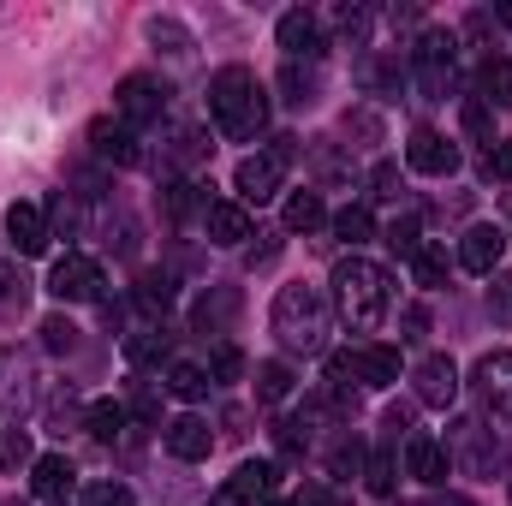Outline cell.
<instances>
[{
	"instance_id": "1",
	"label": "cell",
	"mask_w": 512,
	"mask_h": 506,
	"mask_svg": "<svg viewBox=\"0 0 512 506\" xmlns=\"http://www.w3.org/2000/svg\"><path fill=\"white\" fill-rule=\"evenodd\" d=\"M387 304H393L387 268L364 262V256H346V262L334 268V310H340V322H346L352 334H376L382 316H387Z\"/></svg>"
},
{
	"instance_id": "2",
	"label": "cell",
	"mask_w": 512,
	"mask_h": 506,
	"mask_svg": "<svg viewBox=\"0 0 512 506\" xmlns=\"http://www.w3.org/2000/svg\"><path fill=\"white\" fill-rule=\"evenodd\" d=\"M209 114L227 137H256L262 120H268V96L256 84L251 66H221L215 84H209Z\"/></svg>"
},
{
	"instance_id": "3",
	"label": "cell",
	"mask_w": 512,
	"mask_h": 506,
	"mask_svg": "<svg viewBox=\"0 0 512 506\" xmlns=\"http://www.w3.org/2000/svg\"><path fill=\"white\" fill-rule=\"evenodd\" d=\"M274 334H280V346L286 352H322L328 346V304H322V292L316 286H280L274 292Z\"/></svg>"
},
{
	"instance_id": "4",
	"label": "cell",
	"mask_w": 512,
	"mask_h": 506,
	"mask_svg": "<svg viewBox=\"0 0 512 506\" xmlns=\"http://www.w3.org/2000/svg\"><path fill=\"white\" fill-rule=\"evenodd\" d=\"M48 292L60 298V304H96L102 298V262L96 256H60L54 262V274H48Z\"/></svg>"
},
{
	"instance_id": "5",
	"label": "cell",
	"mask_w": 512,
	"mask_h": 506,
	"mask_svg": "<svg viewBox=\"0 0 512 506\" xmlns=\"http://www.w3.org/2000/svg\"><path fill=\"white\" fill-rule=\"evenodd\" d=\"M114 108H120V126H131V131L155 126V120L167 114V84H155V78H126L120 96H114Z\"/></svg>"
},
{
	"instance_id": "6",
	"label": "cell",
	"mask_w": 512,
	"mask_h": 506,
	"mask_svg": "<svg viewBox=\"0 0 512 506\" xmlns=\"http://www.w3.org/2000/svg\"><path fill=\"white\" fill-rule=\"evenodd\" d=\"M274 465L268 459H245L227 483H221V495H215V506H262L268 495H274Z\"/></svg>"
},
{
	"instance_id": "7",
	"label": "cell",
	"mask_w": 512,
	"mask_h": 506,
	"mask_svg": "<svg viewBox=\"0 0 512 506\" xmlns=\"http://www.w3.org/2000/svg\"><path fill=\"white\" fill-rule=\"evenodd\" d=\"M274 42L286 48V60H322L328 54V36H322V18L316 12H286L274 24Z\"/></svg>"
},
{
	"instance_id": "8",
	"label": "cell",
	"mask_w": 512,
	"mask_h": 506,
	"mask_svg": "<svg viewBox=\"0 0 512 506\" xmlns=\"http://www.w3.org/2000/svg\"><path fill=\"white\" fill-rule=\"evenodd\" d=\"M411 60H417L423 90H429V96H447V84H453V36H447V30H429V36L411 48Z\"/></svg>"
},
{
	"instance_id": "9",
	"label": "cell",
	"mask_w": 512,
	"mask_h": 506,
	"mask_svg": "<svg viewBox=\"0 0 512 506\" xmlns=\"http://www.w3.org/2000/svg\"><path fill=\"white\" fill-rule=\"evenodd\" d=\"M280 173H286V149H274V155H245L239 173H233V191H239L245 203H268V197L280 191Z\"/></svg>"
},
{
	"instance_id": "10",
	"label": "cell",
	"mask_w": 512,
	"mask_h": 506,
	"mask_svg": "<svg viewBox=\"0 0 512 506\" xmlns=\"http://www.w3.org/2000/svg\"><path fill=\"white\" fill-rule=\"evenodd\" d=\"M405 161L417 167V173H429V179H447V173H459V149L441 137V131H411V143H405Z\"/></svg>"
},
{
	"instance_id": "11",
	"label": "cell",
	"mask_w": 512,
	"mask_h": 506,
	"mask_svg": "<svg viewBox=\"0 0 512 506\" xmlns=\"http://www.w3.org/2000/svg\"><path fill=\"white\" fill-rule=\"evenodd\" d=\"M411 381H417V399L435 405V411H447V405L459 399V370H453V358H441V352H429V358L411 370Z\"/></svg>"
},
{
	"instance_id": "12",
	"label": "cell",
	"mask_w": 512,
	"mask_h": 506,
	"mask_svg": "<svg viewBox=\"0 0 512 506\" xmlns=\"http://www.w3.org/2000/svg\"><path fill=\"white\" fill-rule=\"evenodd\" d=\"M72 483H78V471H72V459L66 453H42L36 465H30V495L42 506H60L72 495Z\"/></svg>"
},
{
	"instance_id": "13",
	"label": "cell",
	"mask_w": 512,
	"mask_h": 506,
	"mask_svg": "<svg viewBox=\"0 0 512 506\" xmlns=\"http://www.w3.org/2000/svg\"><path fill=\"white\" fill-rule=\"evenodd\" d=\"M161 441H167V453H173V459H185V465H197V459H209V453H215V429H209L203 417H191V411H185V417H173Z\"/></svg>"
},
{
	"instance_id": "14",
	"label": "cell",
	"mask_w": 512,
	"mask_h": 506,
	"mask_svg": "<svg viewBox=\"0 0 512 506\" xmlns=\"http://www.w3.org/2000/svg\"><path fill=\"white\" fill-rule=\"evenodd\" d=\"M6 239H12L18 256H42L48 251V215L36 203H12L6 209Z\"/></svg>"
},
{
	"instance_id": "15",
	"label": "cell",
	"mask_w": 512,
	"mask_h": 506,
	"mask_svg": "<svg viewBox=\"0 0 512 506\" xmlns=\"http://www.w3.org/2000/svg\"><path fill=\"white\" fill-rule=\"evenodd\" d=\"M477 393L495 417H512V352H489L477 364Z\"/></svg>"
},
{
	"instance_id": "16",
	"label": "cell",
	"mask_w": 512,
	"mask_h": 506,
	"mask_svg": "<svg viewBox=\"0 0 512 506\" xmlns=\"http://www.w3.org/2000/svg\"><path fill=\"white\" fill-rule=\"evenodd\" d=\"M501 251H507V233L501 227H471L459 239V268L465 274H495L501 268Z\"/></svg>"
},
{
	"instance_id": "17",
	"label": "cell",
	"mask_w": 512,
	"mask_h": 506,
	"mask_svg": "<svg viewBox=\"0 0 512 506\" xmlns=\"http://www.w3.org/2000/svg\"><path fill=\"white\" fill-rule=\"evenodd\" d=\"M405 471H411L417 483L441 489V483H447V447L429 441V435H411V441H405Z\"/></svg>"
},
{
	"instance_id": "18",
	"label": "cell",
	"mask_w": 512,
	"mask_h": 506,
	"mask_svg": "<svg viewBox=\"0 0 512 506\" xmlns=\"http://www.w3.org/2000/svg\"><path fill=\"white\" fill-rule=\"evenodd\" d=\"M90 149L102 155V161H114V167H131L143 149H137V131L131 126H120V120H96L90 126Z\"/></svg>"
},
{
	"instance_id": "19",
	"label": "cell",
	"mask_w": 512,
	"mask_h": 506,
	"mask_svg": "<svg viewBox=\"0 0 512 506\" xmlns=\"http://www.w3.org/2000/svg\"><path fill=\"white\" fill-rule=\"evenodd\" d=\"M209 239L215 245H245L251 239V209L245 203H209Z\"/></svg>"
},
{
	"instance_id": "20",
	"label": "cell",
	"mask_w": 512,
	"mask_h": 506,
	"mask_svg": "<svg viewBox=\"0 0 512 506\" xmlns=\"http://www.w3.org/2000/svg\"><path fill=\"white\" fill-rule=\"evenodd\" d=\"M477 90H483L489 108H512V60L489 54V60L477 66Z\"/></svg>"
},
{
	"instance_id": "21",
	"label": "cell",
	"mask_w": 512,
	"mask_h": 506,
	"mask_svg": "<svg viewBox=\"0 0 512 506\" xmlns=\"http://www.w3.org/2000/svg\"><path fill=\"white\" fill-rule=\"evenodd\" d=\"M322 221H328V203L316 191H292L286 197V233H316Z\"/></svg>"
},
{
	"instance_id": "22",
	"label": "cell",
	"mask_w": 512,
	"mask_h": 506,
	"mask_svg": "<svg viewBox=\"0 0 512 506\" xmlns=\"http://www.w3.org/2000/svg\"><path fill=\"white\" fill-rule=\"evenodd\" d=\"M126 405H114V399H96V405H90V435H96V441H120V435H126Z\"/></svg>"
},
{
	"instance_id": "23",
	"label": "cell",
	"mask_w": 512,
	"mask_h": 506,
	"mask_svg": "<svg viewBox=\"0 0 512 506\" xmlns=\"http://www.w3.org/2000/svg\"><path fill=\"white\" fill-rule=\"evenodd\" d=\"M459 126H465V137H477V143H495V108H489L483 96H465Z\"/></svg>"
},
{
	"instance_id": "24",
	"label": "cell",
	"mask_w": 512,
	"mask_h": 506,
	"mask_svg": "<svg viewBox=\"0 0 512 506\" xmlns=\"http://www.w3.org/2000/svg\"><path fill=\"white\" fill-rule=\"evenodd\" d=\"M405 262H411V280H417L423 292H435V286L447 280V256H441V251H429V245H417V251L405 256Z\"/></svg>"
},
{
	"instance_id": "25",
	"label": "cell",
	"mask_w": 512,
	"mask_h": 506,
	"mask_svg": "<svg viewBox=\"0 0 512 506\" xmlns=\"http://www.w3.org/2000/svg\"><path fill=\"white\" fill-rule=\"evenodd\" d=\"M334 233H340V239H346V245H364V239H370V233H376V215H370V209H364V203H346V209H340V215H334Z\"/></svg>"
},
{
	"instance_id": "26",
	"label": "cell",
	"mask_w": 512,
	"mask_h": 506,
	"mask_svg": "<svg viewBox=\"0 0 512 506\" xmlns=\"http://www.w3.org/2000/svg\"><path fill=\"white\" fill-rule=\"evenodd\" d=\"M286 393H292V370H286V364H274V358L256 364V399H262V405H280Z\"/></svg>"
},
{
	"instance_id": "27",
	"label": "cell",
	"mask_w": 512,
	"mask_h": 506,
	"mask_svg": "<svg viewBox=\"0 0 512 506\" xmlns=\"http://www.w3.org/2000/svg\"><path fill=\"white\" fill-rule=\"evenodd\" d=\"M137 304H143L149 316H167V310H173V280H167V274H143V280H137Z\"/></svg>"
},
{
	"instance_id": "28",
	"label": "cell",
	"mask_w": 512,
	"mask_h": 506,
	"mask_svg": "<svg viewBox=\"0 0 512 506\" xmlns=\"http://www.w3.org/2000/svg\"><path fill=\"white\" fill-rule=\"evenodd\" d=\"M167 393H173V399H203V393H209V370L173 364V370H167Z\"/></svg>"
},
{
	"instance_id": "29",
	"label": "cell",
	"mask_w": 512,
	"mask_h": 506,
	"mask_svg": "<svg viewBox=\"0 0 512 506\" xmlns=\"http://www.w3.org/2000/svg\"><path fill=\"white\" fill-rule=\"evenodd\" d=\"M167 352V334L161 328H143V334H126V358L131 364H155Z\"/></svg>"
},
{
	"instance_id": "30",
	"label": "cell",
	"mask_w": 512,
	"mask_h": 506,
	"mask_svg": "<svg viewBox=\"0 0 512 506\" xmlns=\"http://www.w3.org/2000/svg\"><path fill=\"white\" fill-rule=\"evenodd\" d=\"M18 465H36L30 459V435L24 429H0V471H18Z\"/></svg>"
},
{
	"instance_id": "31",
	"label": "cell",
	"mask_w": 512,
	"mask_h": 506,
	"mask_svg": "<svg viewBox=\"0 0 512 506\" xmlns=\"http://www.w3.org/2000/svg\"><path fill=\"white\" fill-rule=\"evenodd\" d=\"M364 483H370V495H376V501H387V495H393V453H387V447H376V459H370Z\"/></svg>"
},
{
	"instance_id": "32",
	"label": "cell",
	"mask_w": 512,
	"mask_h": 506,
	"mask_svg": "<svg viewBox=\"0 0 512 506\" xmlns=\"http://www.w3.org/2000/svg\"><path fill=\"white\" fill-rule=\"evenodd\" d=\"M280 90H286V102H298V108H304V102L316 96V78H310V72H298V60H286V72H280Z\"/></svg>"
},
{
	"instance_id": "33",
	"label": "cell",
	"mask_w": 512,
	"mask_h": 506,
	"mask_svg": "<svg viewBox=\"0 0 512 506\" xmlns=\"http://www.w3.org/2000/svg\"><path fill=\"white\" fill-rule=\"evenodd\" d=\"M239 376H245V352L239 346H221L209 358V381H239Z\"/></svg>"
},
{
	"instance_id": "34",
	"label": "cell",
	"mask_w": 512,
	"mask_h": 506,
	"mask_svg": "<svg viewBox=\"0 0 512 506\" xmlns=\"http://www.w3.org/2000/svg\"><path fill=\"white\" fill-rule=\"evenodd\" d=\"M42 346H48V352H72V346H78V328H72L66 316H48V322H42Z\"/></svg>"
},
{
	"instance_id": "35",
	"label": "cell",
	"mask_w": 512,
	"mask_h": 506,
	"mask_svg": "<svg viewBox=\"0 0 512 506\" xmlns=\"http://www.w3.org/2000/svg\"><path fill=\"white\" fill-rule=\"evenodd\" d=\"M84 506H131V489L126 483H90L84 489Z\"/></svg>"
},
{
	"instance_id": "36",
	"label": "cell",
	"mask_w": 512,
	"mask_h": 506,
	"mask_svg": "<svg viewBox=\"0 0 512 506\" xmlns=\"http://www.w3.org/2000/svg\"><path fill=\"white\" fill-rule=\"evenodd\" d=\"M233 304H239L233 292H215V298H203V304H197V328H215L221 316H233Z\"/></svg>"
},
{
	"instance_id": "37",
	"label": "cell",
	"mask_w": 512,
	"mask_h": 506,
	"mask_svg": "<svg viewBox=\"0 0 512 506\" xmlns=\"http://www.w3.org/2000/svg\"><path fill=\"white\" fill-rule=\"evenodd\" d=\"M370 185H376L382 203H393V197H399V167H393V161H376V167H370Z\"/></svg>"
},
{
	"instance_id": "38",
	"label": "cell",
	"mask_w": 512,
	"mask_h": 506,
	"mask_svg": "<svg viewBox=\"0 0 512 506\" xmlns=\"http://www.w3.org/2000/svg\"><path fill=\"white\" fill-rule=\"evenodd\" d=\"M387 245H393L399 256H411V251H417V221H411V215H405V221H393V233H387Z\"/></svg>"
},
{
	"instance_id": "39",
	"label": "cell",
	"mask_w": 512,
	"mask_h": 506,
	"mask_svg": "<svg viewBox=\"0 0 512 506\" xmlns=\"http://www.w3.org/2000/svg\"><path fill=\"white\" fill-rule=\"evenodd\" d=\"M298 429H304V423H274V441H280V453H286V459H298V453H304V435H298Z\"/></svg>"
},
{
	"instance_id": "40",
	"label": "cell",
	"mask_w": 512,
	"mask_h": 506,
	"mask_svg": "<svg viewBox=\"0 0 512 506\" xmlns=\"http://www.w3.org/2000/svg\"><path fill=\"white\" fill-rule=\"evenodd\" d=\"M483 173H489V179H507V173H512V137L501 143V149H489V161H483Z\"/></svg>"
},
{
	"instance_id": "41",
	"label": "cell",
	"mask_w": 512,
	"mask_h": 506,
	"mask_svg": "<svg viewBox=\"0 0 512 506\" xmlns=\"http://www.w3.org/2000/svg\"><path fill=\"white\" fill-rule=\"evenodd\" d=\"M12 298H24V280H18V268L0 256V304H12Z\"/></svg>"
},
{
	"instance_id": "42",
	"label": "cell",
	"mask_w": 512,
	"mask_h": 506,
	"mask_svg": "<svg viewBox=\"0 0 512 506\" xmlns=\"http://www.w3.org/2000/svg\"><path fill=\"white\" fill-rule=\"evenodd\" d=\"M48 215H54V221H60V227H66V233H72V227H78V209H72V203H66V191H60V197H54V203H48Z\"/></svg>"
},
{
	"instance_id": "43",
	"label": "cell",
	"mask_w": 512,
	"mask_h": 506,
	"mask_svg": "<svg viewBox=\"0 0 512 506\" xmlns=\"http://www.w3.org/2000/svg\"><path fill=\"white\" fill-rule=\"evenodd\" d=\"M131 411H137V417H155L161 405H155V393H137V399H131Z\"/></svg>"
},
{
	"instance_id": "44",
	"label": "cell",
	"mask_w": 512,
	"mask_h": 506,
	"mask_svg": "<svg viewBox=\"0 0 512 506\" xmlns=\"http://www.w3.org/2000/svg\"><path fill=\"white\" fill-rule=\"evenodd\" d=\"M292 506H328V495H322V489H304V495H298Z\"/></svg>"
},
{
	"instance_id": "45",
	"label": "cell",
	"mask_w": 512,
	"mask_h": 506,
	"mask_svg": "<svg viewBox=\"0 0 512 506\" xmlns=\"http://www.w3.org/2000/svg\"><path fill=\"white\" fill-rule=\"evenodd\" d=\"M501 286V316H512V280H495Z\"/></svg>"
},
{
	"instance_id": "46",
	"label": "cell",
	"mask_w": 512,
	"mask_h": 506,
	"mask_svg": "<svg viewBox=\"0 0 512 506\" xmlns=\"http://www.w3.org/2000/svg\"><path fill=\"white\" fill-rule=\"evenodd\" d=\"M262 506H280V501H262Z\"/></svg>"
},
{
	"instance_id": "47",
	"label": "cell",
	"mask_w": 512,
	"mask_h": 506,
	"mask_svg": "<svg viewBox=\"0 0 512 506\" xmlns=\"http://www.w3.org/2000/svg\"><path fill=\"white\" fill-rule=\"evenodd\" d=\"M507 501H512V489H507Z\"/></svg>"
},
{
	"instance_id": "48",
	"label": "cell",
	"mask_w": 512,
	"mask_h": 506,
	"mask_svg": "<svg viewBox=\"0 0 512 506\" xmlns=\"http://www.w3.org/2000/svg\"><path fill=\"white\" fill-rule=\"evenodd\" d=\"M507 245H512V233H507Z\"/></svg>"
}]
</instances>
